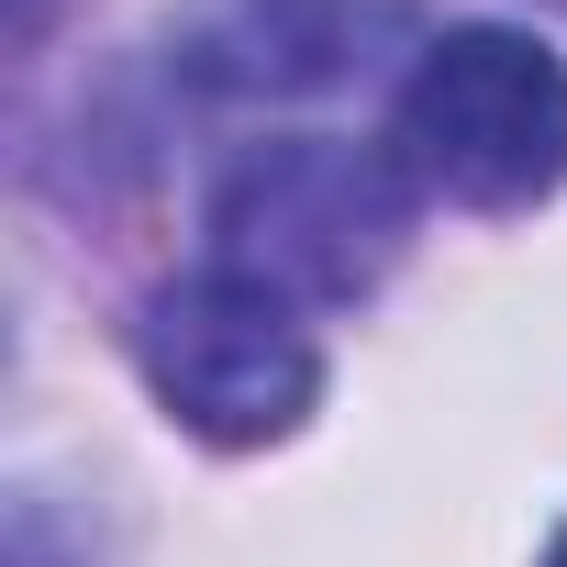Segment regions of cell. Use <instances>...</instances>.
Returning a JSON list of instances; mask_svg holds the SVG:
<instances>
[{"instance_id":"obj_1","label":"cell","mask_w":567,"mask_h":567,"mask_svg":"<svg viewBox=\"0 0 567 567\" xmlns=\"http://www.w3.org/2000/svg\"><path fill=\"white\" fill-rule=\"evenodd\" d=\"M401 167L467 212H534L567 178V56L512 23H456L401 79Z\"/></svg>"},{"instance_id":"obj_2","label":"cell","mask_w":567,"mask_h":567,"mask_svg":"<svg viewBox=\"0 0 567 567\" xmlns=\"http://www.w3.org/2000/svg\"><path fill=\"white\" fill-rule=\"evenodd\" d=\"M412 189L423 178L379 145H334V134L256 145L212 200V267H245L290 301H357L412 234Z\"/></svg>"},{"instance_id":"obj_3","label":"cell","mask_w":567,"mask_h":567,"mask_svg":"<svg viewBox=\"0 0 567 567\" xmlns=\"http://www.w3.org/2000/svg\"><path fill=\"white\" fill-rule=\"evenodd\" d=\"M156 401L212 434V445H267V434H290L323 390V357H312V323L290 290H267V278L245 267H200L178 278V290H156L145 334H134Z\"/></svg>"},{"instance_id":"obj_4","label":"cell","mask_w":567,"mask_h":567,"mask_svg":"<svg viewBox=\"0 0 567 567\" xmlns=\"http://www.w3.org/2000/svg\"><path fill=\"white\" fill-rule=\"evenodd\" d=\"M545 567H567V534H556V545H545Z\"/></svg>"}]
</instances>
